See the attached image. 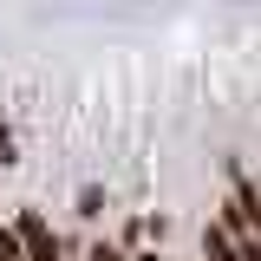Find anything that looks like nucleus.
<instances>
[{
  "label": "nucleus",
  "mask_w": 261,
  "mask_h": 261,
  "mask_svg": "<svg viewBox=\"0 0 261 261\" xmlns=\"http://www.w3.org/2000/svg\"><path fill=\"white\" fill-rule=\"evenodd\" d=\"M79 216H85V222H92V216H105V196L85 190V196H79Z\"/></svg>",
  "instance_id": "39448f33"
},
{
  "label": "nucleus",
  "mask_w": 261,
  "mask_h": 261,
  "mask_svg": "<svg viewBox=\"0 0 261 261\" xmlns=\"http://www.w3.org/2000/svg\"><path fill=\"white\" fill-rule=\"evenodd\" d=\"M85 261H124V248H118V242H92V248H85Z\"/></svg>",
  "instance_id": "20e7f679"
},
{
  "label": "nucleus",
  "mask_w": 261,
  "mask_h": 261,
  "mask_svg": "<svg viewBox=\"0 0 261 261\" xmlns=\"http://www.w3.org/2000/svg\"><path fill=\"white\" fill-rule=\"evenodd\" d=\"M13 228H20V261H59V255H65V248H59V235L46 228V216H39V209H27Z\"/></svg>",
  "instance_id": "f257e3e1"
},
{
  "label": "nucleus",
  "mask_w": 261,
  "mask_h": 261,
  "mask_svg": "<svg viewBox=\"0 0 261 261\" xmlns=\"http://www.w3.org/2000/svg\"><path fill=\"white\" fill-rule=\"evenodd\" d=\"M216 222H222L228 235L242 242V235H255V228H261V216L248 209V196H228V202H222V216H216Z\"/></svg>",
  "instance_id": "f03ea898"
},
{
  "label": "nucleus",
  "mask_w": 261,
  "mask_h": 261,
  "mask_svg": "<svg viewBox=\"0 0 261 261\" xmlns=\"http://www.w3.org/2000/svg\"><path fill=\"white\" fill-rule=\"evenodd\" d=\"M7 163H20V157H13V130L0 124V170H7Z\"/></svg>",
  "instance_id": "423d86ee"
},
{
  "label": "nucleus",
  "mask_w": 261,
  "mask_h": 261,
  "mask_svg": "<svg viewBox=\"0 0 261 261\" xmlns=\"http://www.w3.org/2000/svg\"><path fill=\"white\" fill-rule=\"evenodd\" d=\"M124 261H163V255H157V248H137V255H124Z\"/></svg>",
  "instance_id": "0eeeda50"
},
{
  "label": "nucleus",
  "mask_w": 261,
  "mask_h": 261,
  "mask_svg": "<svg viewBox=\"0 0 261 261\" xmlns=\"http://www.w3.org/2000/svg\"><path fill=\"white\" fill-rule=\"evenodd\" d=\"M0 261H20V228L0 222Z\"/></svg>",
  "instance_id": "7ed1b4c3"
}]
</instances>
